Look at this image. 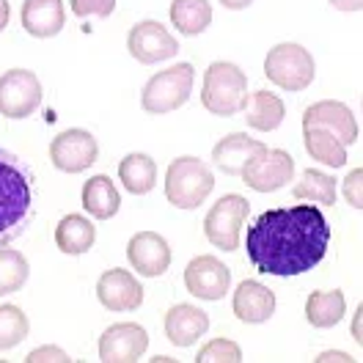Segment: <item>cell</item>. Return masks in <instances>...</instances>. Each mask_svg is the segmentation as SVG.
I'll use <instances>...</instances> for the list:
<instances>
[{
	"label": "cell",
	"mask_w": 363,
	"mask_h": 363,
	"mask_svg": "<svg viewBox=\"0 0 363 363\" xmlns=\"http://www.w3.org/2000/svg\"><path fill=\"white\" fill-rule=\"evenodd\" d=\"M330 245V226L314 204L262 212L245 234L250 264L264 275L292 278L314 270Z\"/></svg>",
	"instance_id": "1"
},
{
	"label": "cell",
	"mask_w": 363,
	"mask_h": 363,
	"mask_svg": "<svg viewBox=\"0 0 363 363\" xmlns=\"http://www.w3.org/2000/svg\"><path fill=\"white\" fill-rule=\"evenodd\" d=\"M36 174L20 155L0 146V248L11 245L33 220Z\"/></svg>",
	"instance_id": "2"
},
{
	"label": "cell",
	"mask_w": 363,
	"mask_h": 363,
	"mask_svg": "<svg viewBox=\"0 0 363 363\" xmlns=\"http://www.w3.org/2000/svg\"><path fill=\"white\" fill-rule=\"evenodd\" d=\"M248 102V77L231 61H215L204 72L201 105L215 116L240 113Z\"/></svg>",
	"instance_id": "3"
},
{
	"label": "cell",
	"mask_w": 363,
	"mask_h": 363,
	"mask_svg": "<svg viewBox=\"0 0 363 363\" xmlns=\"http://www.w3.org/2000/svg\"><path fill=\"white\" fill-rule=\"evenodd\" d=\"M215 190V174L204 160L177 157L165 174V199L177 209H196Z\"/></svg>",
	"instance_id": "4"
},
{
	"label": "cell",
	"mask_w": 363,
	"mask_h": 363,
	"mask_svg": "<svg viewBox=\"0 0 363 363\" xmlns=\"http://www.w3.org/2000/svg\"><path fill=\"white\" fill-rule=\"evenodd\" d=\"M193 80H196V67L187 61L162 69L140 91V108L155 116L179 111L193 94Z\"/></svg>",
	"instance_id": "5"
},
{
	"label": "cell",
	"mask_w": 363,
	"mask_h": 363,
	"mask_svg": "<svg viewBox=\"0 0 363 363\" xmlns=\"http://www.w3.org/2000/svg\"><path fill=\"white\" fill-rule=\"evenodd\" d=\"M264 74L272 86L284 91H303L314 83L317 64L314 55L297 42H281L264 58Z\"/></svg>",
	"instance_id": "6"
},
{
	"label": "cell",
	"mask_w": 363,
	"mask_h": 363,
	"mask_svg": "<svg viewBox=\"0 0 363 363\" xmlns=\"http://www.w3.org/2000/svg\"><path fill=\"white\" fill-rule=\"evenodd\" d=\"M250 215V204L245 196L228 193L218 199L215 206L206 212L204 218V237L220 250H237L240 245V231L245 226Z\"/></svg>",
	"instance_id": "7"
},
{
	"label": "cell",
	"mask_w": 363,
	"mask_h": 363,
	"mask_svg": "<svg viewBox=\"0 0 363 363\" xmlns=\"http://www.w3.org/2000/svg\"><path fill=\"white\" fill-rule=\"evenodd\" d=\"M45 89L30 69H9L0 74V113L6 118H28L42 108Z\"/></svg>",
	"instance_id": "8"
},
{
	"label": "cell",
	"mask_w": 363,
	"mask_h": 363,
	"mask_svg": "<svg viewBox=\"0 0 363 363\" xmlns=\"http://www.w3.org/2000/svg\"><path fill=\"white\" fill-rule=\"evenodd\" d=\"M240 177L256 193H275V190H281L284 184L292 182V177H295V160L284 149L264 146L256 157H250L245 162Z\"/></svg>",
	"instance_id": "9"
},
{
	"label": "cell",
	"mask_w": 363,
	"mask_h": 363,
	"mask_svg": "<svg viewBox=\"0 0 363 363\" xmlns=\"http://www.w3.org/2000/svg\"><path fill=\"white\" fill-rule=\"evenodd\" d=\"M99 157V146H96V138L91 135L89 130H64L52 138L50 143V160L58 171L64 174H80V171H89L91 165Z\"/></svg>",
	"instance_id": "10"
},
{
	"label": "cell",
	"mask_w": 363,
	"mask_h": 363,
	"mask_svg": "<svg viewBox=\"0 0 363 363\" xmlns=\"http://www.w3.org/2000/svg\"><path fill=\"white\" fill-rule=\"evenodd\" d=\"M127 50L138 64H162L171 61L179 52V42L168 33V28L157 20H143L138 23L127 36Z\"/></svg>",
	"instance_id": "11"
},
{
	"label": "cell",
	"mask_w": 363,
	"mask_h": 363,
	"mask_svg": "<svg viewBox=\"0 0 363 363\" xmlns=\"http://www.w3.org/2000/svg\"><path fill=\"white\" fill-rule=\"evenodd\" d=\"M149 350V333L138 322H116L99 336V361L135 363Z\"/></svg>",
	"instance_id": "12"
},
{
	"label": "cell",
	"mask_w": 363,
	"mask_h": 363,
	"mask_svg": "<svg viewBox=\"0 0 363 363\" xmlns=\"http://www.w3.org/2000/svg\"><path fill=\"white\" fill-rule=\"evenodd\" d=\"M231 286V272L215 256H196L184 267V289L199 300H220Z\"/></svg>",
	"instance_id": "13"
},
{
	"label": "cell",
	"mask_w": 363,
	"mask_h": 363,
	"mask_svg": "<svg viewBox=\"0 0 363 363\" xmlns=\"http://www.w3.org/2000/svg\"><path fill=\"white\" fill-rule=\"evenodd\" d=\"M127 259L143 278H160L171 267V245L157 231H138L127 242Z\"/></svg>",
	"instance_id": "14"
},
{
	"label": "cell",
	"mask_w": 363,
	"mask_h": 363,
	"mask_svg": "<svg viewBox=\"0 0 363 363\" xmlns=\"http://www.w3.org/2000/svg\"><path fill=\"white\" fill-rule=\"evenodd\" d=\"M96 297L108 311H135L143 303V284L133 272L113 267L96 281Z\"/></svg>",
	"instance_id": "15"
},
{
	"label": "cell",
	"mask_w": 363,
	"mask_h": 363,
	"mask_svg": "<svg viewBox=\"0 0 363 363\" xmlns=\"http://www.w3.org/2000/svg\"><path fill=\"white\" fill-rule=\"evenodd\" d=\"M303 124H317L330 130L333 135L341 138L344 146H352L358 140V118L344 102H336V99H322L308 105L303 113Z\"/></svg>",
	"instance_id": "16"
},
{
	"label": "cell",
	"mask_w": 363,
	"mask_h": 363,
	"mask_svg": "<svg viewBox=\"0 0 363 363\" xmlns=\"http://www.w3.org/2000/svg\"><path fill=\"white\" fill-rule=\"evenodd\" d=\"M162 328H165V339L174 347H193L209 330V317L199 306L177 303L168 308Z\"/></svg>",
	"instance_id": "17"
},
{
	"label": "cell",
	"mask_w": 363,
	"mask_h": 363,
	"mask_svg": "<svg viewBox=\"0 0 363 363\" xmlns=\"http://www.w3.org/2000/svg\"><path fill=\"white\" fill-rule=\"evenodd\" d=\"M20 20L33 39H52L67 25L64 0H25Z\"/></svg>",
	"instance_id": "18"
},
{
	"label": "cell",
	"mask_w": 363,
	"mask_h": 363,
	"mask_svg": "<svg viewBox=\"0 0 363 363\" xmlns=\"http://www.w3.org/2000/svg\"><path fill=\"white\" fill-rule=\"evenodd\" d=\"M234 317L245 325H262L275 314V295L259 281H240L234 292Z\"/></svg>",
	"instance_id": "19"
},
{
	"label": "cell",
	"mask_w": 363,
	"mask_h": 363,
	"mask_svg": "<svg viewBox=\"0 0 363 363\" xmlns=\"http://www.w3.org/2000/svg\"><path fill=\"white\" fill-rule=\"evenodd\" d=\"M264 149L262 140L250 138L248 133H231V135L220 138L212 149V162L218 171H223L228 177H240V171L245 168L250 157H256Z\"/></svg>",
	"instance_id": "20"
},
{
	"label": "cell",
	"mask_w": 363,
	"mask_h": 363,
	"mask_svg": "<svg viewBox=\"0 0 363 363\" xmlns=\"http://www.w3.org/2000/svg\"><path fill=\"white\" fill-rule=\"evenodd\" d=\"M242 111H245L248 127L259 130V133H272L281 127V121L286 116V105L272 91H256V94H248V102Z\"/></svg>",
	"instance_id": "21"
},
{
	"label": "cell",
	"mask_w": 363,
	"mask_h": 363,
	"mask_svg": "<svg viewBox=\"0 0 363 363\" xmlns=\"http://www.w3.org/2000/svg\"><path fill=\"white\" fill-rule=\"evenodd\" d=\"M80 199H83V209L96 220H111L121 206V196L111 177H91L80 190Z\"/></svg>",
	"instance_id": "22"
},
{
	"label": "cell",
	"mask_w": 363,
	"mask_h": 363,
	"mask_svg": "<svg viewBox=\"0 0 363 363\" xmlns=\"http://www.w3.org/2000/svg\"><path fill=\"white\" fill-rule=\"evenodd\" d=\"M303 140H306L308 155L317 160V162H325L328 168H341V165H347L350 149H347V146L341 143V138L333 135L330 130L317 127V124H303Z\"/></svg>",
	"instance_id": "23"
},
{
	"label": "cell",
	"mask_w": 363,
	"mask_h": 363,
	"mask_svg": "<svg viewBox=\"0 0 363 363\" xmlns=\"http://www.w3.org/2000/svg\"><path fill=\"white\" fill-rule=\"evenodd\" d=\"M94 240H96V228L86 215H67L55 226V245L67 256H80L91 250Z\"/></svg>",
	"instance_id": "24"
},
{
	"label": "cell",
	"mask_w": 363,
	"mask_h": 363,
	"mask_svg": "<svg viewBox=\"0 0 363 363\" xmlns=\"http://www.w3.org/2000/svg\"><path fill=\"white\" fill-rule=\"evenodd\" d=\"M118 179L127 187V193L133 196H146L155 190L157 184V162L149 155L133 152L118 162Z\"/></svg>",
	"instance_id": "25"
},
{
	"label": "cell",
	"mask_w": 363,
	"mask_h": 363,
	"mask_svg": "<svg viewBox=\"0 0 363 363\" xmlns=\"http://www.w3.org/2000/svg\"><path fill=\"white\" fill-rule=\"evenodd\" d=\"M171 25L182 36H199L212 25L209 0H171Z\"/></svg>",
	"instance_id": "26"
},
{
	"label": "cell",
	"mask_w": 363,
	"mask_h": 363,
	"mask_svg": "<svg viewBox=\"0 0 363 363\" xmlns=\"http://www.w3.org/2000/svg\"><path fill=\"white\" fill-rule=\"evenodd\" d=\"M347 314V300L341 289H328V292H311L306 303V319L314 328H333L339 325Z\"/></svg>",
	"instance_id": "27"
},
{
	"label": "cell",
	"mask_w": 363,
	"mask_h": 363,
	"mask_svg": "<svg viewBox=\"0 0 363 363\" xmlns=\"http://www.w3.org/2000/svg\"><path fill=\"white\" fill-rule=\"evenodd\" d=\"M336 187H339V179L333 174L308 168V171H303L300 182L292 187V196L297 201H314V204L333 206L336 204Z\"/></svg>",
	"instance_id": "28"
},
{
	"label": "cell",
	"mask_w": 363,
	"mask_h": 363,
	"mask_svg": "<svg viewBox=\"0 0 363 363\" xmlns=\"http://www.w3.org/2000/svg\"><path fill=\"white\" fill-rule=\"evenodd\" d=\"M28 275H30L28 259L20 250L3 245L0 248V297L20 292L25 286V281H28Z\"/></svg>",
	"instance_id": "29"
},
{
	"label": "cell",
	"mask_w": 363,
	"mask_h": 363,
	"mask_svg": "<svg viewBox=\"0 0 363 363\" xmlns=\"http://www.w3.org/2000/svg\"><path fill=\"white\" fill-rule=\"evenodd\" d=\"M28 330H30V322L23 308L3 303L0 306V350H14L17 344H23L28 339Z\"/></svg>",
	"instance_id": "30"
},
{
	"label": "cell",
	"mask_w": 363,
	"mask_h": 363,
	"mask_svg": "<svg viewBox=\"0 0 363 363\" xmlns=\"http://www.w3.org/2000/svg\"><path fill=\"white\" fill-rule=\"evenodd\" d=\"M199 363H240L242 361V350L240 344L231 339H212L196 355Z\"/></svg>",
	"instance_id": "31"
},
{
	"label": "cell",
	"mask_w": 363,
	"mask_h": 363,
	"mask_svg": "<svg viewBox=\"0 0 363 363\" xmlns=\"http://www.w3.org/2000/svg\"><path fill=\"white\" fill-rule=\"evenodd\" d=\"M74 17H111L116 11V0H69Z\"/></svg>",
	"instance_id": "32"
},
{
	"label": "cell",
	"mask_w": 363,
	"mask_h": 363,
	"mask_svg": "<svg viewBox=\"0 0 363 363\" xmlns=\"http://www.w3.org/2000/svg\"><path fill=\"white\" fill-rule=\"evenodd\" d=\"M361 182H363V168L350 171V174H347V179H344V199H347V204L355 206V209H361V206H363Z\"/></svg>",
	"instance_id": "33"
},
{
	"label": "cell",
	"mask_w": 363,
	"mask_h": 363,
	"mask_svg": "<svg viewBox=\"0 0 363 363\" xmlns=\"http://www.w3.org/2000/svg\"><path fill=\"white\" fill-rule=\"evenodd\" d=\"M28 361L36 363V361H55V363H67L69 355L61 350V347H55V344H45V347H39V350H33V352H28Z\"/></svg>",
	"instance_id": "34"
},
{
	"label": "cell",
	"mask_w": 363,
	"mask_h": 363,
	"mask_svg": "<svg viewBox=\"0 0 363 363\" xmlns=\"http://www.w3.org/2000/svg\"><path fill=\"white\" fill-rule=\"evenodd\" d=\"M333 9H339V11H361L363 0H328Z\"/></svg>",
	"instance_id": "35"
},
{
	"label": "cell",
	"mask_w": 363,
	"mask_h": 363,
	"mask_svg": "<svg viewBox=\"0 0 363 363\" xmlns=\"http://www.w3.org/2000/svg\"><path fill=\"white\" fill-rule=\"evenodd\" d=\"M220 6H226V9H231V11H240V9H248L253 0H218Z\"/></svg>",
	"instance_id": "36"
},
{
	"label": "cell",
	"mask_w": 363,
	"mask_h": 363,
	"mask_svg": "<svg viewBox=\"0 0 363 363\" xmlns=\"http://www.w3.org/2000/svg\"><path fill=\"white\" fill-rule=\"evenodd\" d=\"M317 361H347V363H350L352 358H350L347 352H322Z\"/></svg>",
	"instance_id": "37"
},
{
	"label": "cell",
	"mask_w": 363,
	"mask_h": 363,
	"mask_svg": "<svg viewBox=\"0 0 363 363\" xmlns=\"http://www.w3.org/2000/svg\"><path fill=\"white\" fill-rule=\"evenodd\" d=\"M9 17H11V9H9V0H0V30L9 25Z\"/></svg>",
	"instance_id": "38"
},
{
	"label": "cell",
	"mask_w": 363,
	"mask_h": 363,
	"mask_svg": "<svg viewBox=\"0 0 363 363\" xmlns=\"http://www.w3.org/2000/svg\"><path fill=\"white\" fill-rule=\"evenodd\" d=\"M352 333H355V339L361 341V311H355V319H352Z\"/></svg>",
	"instance_id": "39"
}]
</instances>
